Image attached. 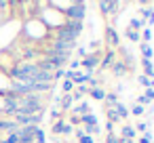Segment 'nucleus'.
<instances>
[{
  "instance_id": "obj_37",
  "label": "nucleus",
  "mask_w": 154,
  "mask_h": 143,
  "mask_svg": "<svg viewBox=\"0 0 154 143\" xmlns=\"http://www.w3.org/2000/svg\"><path fill=\"white\" fill-rule=\"evenodd\" d=\"M118 139H120V137H118ZM120 143H135V141H133V139H120Z\"/></svg>"
},
{
  "instance_id": "obj_21",
  "label": "nucleus",
  "mask_w": 154,
  "mask_h": 143,
  "mask_svg": "<svg viewBox=\"0 0 154 143\" xmlns=\"http://www.w3.org/2000/svg\"><path fill=\"white\" fill-rule=\"evenodd\" d=\"M139 46H141V55H143V59H150V57H152V49L148 46V42H141Z\"/></svg>"
},
{
  "instance_id": "obj_4",
  "label": "nucleus",
  "mask_w": 154,
  "mask_h": 143,
  "mask_svg": "<svg viewBox=\"0 0 154 143\" xmlns=\"http://www.w3.org/2000/svg\"><path fill=\"white\" fill-rule=\"evenodd\" d=\"M101 57H103V53H91V55H87V57L82 59V63H80V65L87 70V74H93V70H95V67H99Z\"/></svg>"
},
{
  "instance_id": "obj_39",
  "label": "nucleus",
  "mask_w": 154,
  "mask_h": 143,
  "mask_svg": "<svg viewBox=\"0 0 154 143\" xmlns=\"http://www.w3.org/2000/svg\"><path fill=\"white\" fill-rule=\"evenodd\" d=\"M139 2H141V4H146V2H148V0H139Z\"/></svg>"
},
{
  "instance_id": "obj_12",
  "label": "nucleus",
  "mask_w": 154,
  "mask_h": 143,
  "mask_svg": "<svg viewBox=\"0 0 154 143\" xmlns=\"http://www.w3.org/2000/svg\"><path fill=\"white\" fill-rule=\"evenodd\" d=\"M85 114H91V105L89 103H80V105H76L74 107V116H85Z\"/></svg>"
},
{
  "instance_id": "obj_23",
  "label": "nucleus",
  "mask_w": 154,
  "mask_h": 143,
  "mask_svg": "<svg viewBox=\"0 0 154 143\" xmlns=\"http://www.w3.org/2000/svg\"><path fill=\"white\" fill-rule=\"evenodd\" d=\"M137 80H139V84H141V86H146V88H150V84H152V80H150L148 76H143V74H141Z\"/></svg>"
},
{
  "instance_id": "obj_40",
  "label": "nucleus",
  "mask_w": 154,
  "mask_h": 143,
  "mask_svg": "<svg viewBox=\"0 0 154 143\" xmlns=\"http://www.w3.org/2000/svg\"><path fill=\"white\" fill-rule=\"evenodd\" d=\"M99 2H101V0H99Z\"/></svg>"
},
{
  "instance_id": "obj_38",
  "label": "nucleus",
  "mask_w": 154,
  "mask_h": 143,
  "mask_svg": "<svg viewBox=\"0 0 154 143\" xmlns=\"http://www.w3.org/2000/svg\"><path fill=\"white\" fill-rule=\"evenodd\" d=\"M72 4H85V0H72Z\"/></svg>"
},
{
  "instance_id": "obj_27",
  "label": "nucleus",
  "mask_w": 154,
  "mask_h": 143,
  "mask_svg": "<svg viewBox=\"0 0 154 143\" xmlns=\"http://www.w3.org/2000/svg\"><path fill=\"white\" fill-rule=\"evenodd\" d=\"M131 114H133V116H143V107L135 103V105H133V109H131Z\"/></svg>"
},
{
  "instance_id": "obj_19",
  "label": "nucleus",
  "mask_w": 154,
  "mask_h": 143,
  "mask_svg": "<svg viewBox=\"0 0 154 143\" xmlns=\"http://www.w3.org/2000/svg\"><path fill=\"white\" fill-rule=\"evenodd\" d=\"M125 36H127L131 42H139V36H141V34H139V32H133V30H125Z\"/></svg>"
},
{
  "instance_id": "obj_7",
  "label": "nucleus",
  "mask_w": 154,
  "mask_h": 143,
  "mask_svg": "<svg viewBox=\"0 0 154 143\" xmlns=\"http://www.w3.org/2000/svg\"><path fill=\"white\" fill-rule=\"evenodd\" d=\"M19 126H17V122L13 120V118H0V130H2L5 135L7 133H15Z\"/></svg>"
},
{
  "instance_id": "obj_29",
  "label": "nucleus",
  "mask_w": 154,
  "mask_h": 143,
  "mask_svg": "<svg viewBox=\"0 0 154 143\" xmlns=\"http://www.w3.org/2000/svg\"><path fill=\"white\" fill-rule=\"evenodd\" d=\"M146 103H150V99H148V97H146V95H141V97H139V99H137V105H141V107H143V105H146Z\"/></svg>"
},
{
  "instance_id": "obj_22",
  "label": "nucleus",
  "mask_w": 154,
  "mask_h": 143,
  "mask_svg": "<svg viewBox=\"0 0 154 143\" xmlns=\"http://www.w3.org/2000/svg\"><path fill=\"white\" fill-rule=\"evenodd\" d=\"M78 135V143H95V137L91 135H82V133H76Z\"/></svg>"
},
{
  "instance_id": "obj_9",
  "label": "nucleus",
  "mask_w": 154,
  "mask_h": 143,
  "mask_svg": "<svg viewBox=\"0 0 154 143\" xmlns=\"http://www.w3.org/2000/svg\"><path fill=\"white\" fill-rule=\"evenodd\" d=\"M127 72H129V65H125L122 61H114V63H112V74H114L116 78L127 76Z\"/></svg>"
},
{
  "instance_id": "obj_11",
  "label": "nucleus",
  "mask_w": 154,
  "mask_h": 143,
  "mask_svg": "<svg viewBox=\"0 0 154 143\" xmlns=\"http://www.w3.org/2000/svg\"><path fill=\"white\" fill-rule=\"evenodd\" d=\"M89 93H91V99H95V101H103V99H106V91H103V88H99V86L91 88Z\"/></svg>"
},
{
  "instance_id": "obj_16",
  "label": "nucleus",
  "mask_w": 154,
  "mask_h": 143,
  "mask_svg": "<svg viewBox=\"0 0 154 143\" xmlns=\"http://www.w3.org/2000/svg\"><path fill=\"white\" fill-rule=\"evenodd\" d=\"M63 128H66V122H63V120H57V122L51 126L53 135H63Z\"/></svg>"
},
{
  "instance_id": "obj_31",
  "label": "nucleus",
  "mask_w": 154,
  "mask_h": 143,
  "mask_svg": "<svg viewBox=\"0 0 154 143\" xmlns=\"http://www.w3.org/2000/svg\"><path fill=\"white\" fill-rule=\"evenodd\" d=\"M150 137H152V135H150V133H146V135L139 139V143H152V139H150Z\"/></svg>"
},
{
  "instance_id": "obj_5",
  "label": "nucleus",
  "mask_w": 154,
  "mask_h": 143,
  "mask_svg": "<svg viewBox=\"0 0 154 143\" xmlns=\"http://www.w3.org/2000/svg\"><path fill=\"white\" fill-rule=\"evenodd\" d=\"M55 53H59V55H72L74 53V49H76V42H66V40H53V46H51Z\"/></svg>"
},
{
  "instance_id": "obj_15",
  "label": "nucleus",
  "mask_w": 154,
  "mask_h": 143,
  "mask_svg": "<svg viewBox=\"0 0 154 143\" xmlns=\"http://www.w3.org/2000/svg\"><path fill=\"white\" fill-rule=\"evenodd\" d=\"M106 116H108V120L114 124V122H120V116H118V112L114 109V107H106Z\"/></svg>"
},
{
  "instance_id": "obj_3",
  "label": "nucleus",
  "mask_w": 154,
  "mask_h": 143,
  "mask_svg": "<svg viewBox=\"0 0 154 143\" xmlns=\"http://www.w3.org/2000/svg\"><path fill=\"white\" fill-rule=\"evenodd\" d=\"M85 13H87L85 4H68V7L63 9V15H66V19H70V21H82V19H85Z\"/></svg>"
},
{
  "instance_id": "obj_35",
  "label": "nucleus",
  "mask_w": 154,
  "mask_h": 143,
  "mask_svg": "<svg viewBox=\"0 0 154 143\" xmlns=\"http://www.w3.org/2000/svg\"><path fill=\"white\" fill-rule=\"evenodd\" d=\"M146 97H148L150 101H154V88H148V91H146Z\"/></svg>"
},
{
  "instance_id": "obj_30",
  "label": "nucleus",
  "mask_w": 154,
  "mask_h": 143,
  "mask_svg": "<svg viewBox=\"0 0 154 143\" xmlns=\"http://www.w3.org/2000/svg\"><path fill=\"white\" fill-rule=\"evenodd\" d=\"M137 130H141V133L146 135V130H148V124H146V122H137Z\"/></svg>"
},
{
  "instance_id": "obj_6",
  "label": "nucleus",
  "mask_w": 154,
  "mask_h": 143,
  "mask_svg": "<svg viewBox=\"0 0 154 143\" xmlns=\"http://www.w3.org/2000/svg\"><path fill=\"white\" fill-rule=\"evenodd\" d=\"M114 59H116V51H114V49H108V51H103V57H101L99 70H108V67H112Z\"/></svg>"
},
{
  "instance_id": "obj_14",
  "label": "nucleus",
  "mask_w": 154,
  "mask_h": 143,
  "mask_svg": "<svg viewBox=\"0 0 154 143\" xmlns=\"http://www.w3.org/2000/svg\"><path fill=\"white\" fill-rule=\"evenodd\" d=\"M80 122H82L85 126H97V118H95L93 114H85V116H80Z\"/></svg>"
},
{
  "instance_id": "obj_8",
  "label": "nucleus",
  "mask_w": 154,
  "mask_h": 143,
  "mask_svg": "<svg viewBox=\"0 0 154 143\" xmlns=\"http://www.w3.org/2000/svg\"><path fill=\"white\" fill-rule=\"evenodd\" d=\"M106 42L110 44V49H116V46L120 44L118 34H116V30H114V28H106Z\"/></svg>"
},
{
  "instance_id": "obj_33",
  "label": "nucleus",
  "mask_w": 154,
  "mask_h": 143,
  "mask_svg": "<svg viewBox=\"0 0 154 143\" xmlns=\"http://www.w3.org/2000/svg\"><path fill=\"white\" fill-rule=\"evenodd\" d=\"M150 38H152V34H150V30L146 28V30H143V42H148Z\"/></svg>"
},
{
  "instance_id": "obj_17",
  "label": "nucleus",
  "mask_w": 154,
  "mask_h": 143,
  "mask_svg": "<svg viewBox=\"0 0 154 143\" xmlns=\"http://www.w3.org/2000/svg\"><path fill=\"white\" fill-rule=\"evenodd\" d=\"M106 4H108V15H114L118 11V0H106Z\"/></svg>"
},
{
  "instance_id": "obj_32",
  "label": "nucleus",
  "mask_w": 154,
  "mask_h": 143,
  "mask_svg": "<svg viewBox=\"0 0 154 143\" xmlns=\"http://www.w3.org/2000/svg\"><path fill=\"white\" fill-rule=\"evenodd\" d=\"M70 122H72V124H74V126H78V124H80V118H78V116H74V114H72V116H70Z\"/></svg>"
},
{
  "instance_id": "obj_18",
  "label": "nucleus",
  "mask_w": 154,
  "mask_h": 143,
  "mask_svg": "<svg viewBox=\"0 0 154 143\" xmlns=\"http://www.w3.org/2000/svg\"><path fill=\"white\" fill-rule=\"evenodd\" d=\"M143 25H146V21H143V19H133V21H131V28H129V30H133V32H139V30H141Z\"/></svg>"
},
{
  "instance_id": "obj_25",
  "label": "nucleus",
  "mask_w": 154,
  "mask_h": 143,
  "mask_svg": "<svg viewBox=\"0 0 154 143\" xmlns=\"http://www.w3.org/2000/svg\"><path fill=\"white\" fill-rule=\"evenodd\" d=\"M63 91H66V95H70V93L74 91V82H72V80H66V82H63Z\"/></svg>"
},
{
  "instance_id": "obj_26",
  "label": "nucleus",
  "mask_w": 154,
  "mask_h": 143,
  "mask_svg": "<svg viewBox=\"0 0 154 143\" xmlns=\"http://www.w3.org/2000/svg\"><path fill=\"white\" fill-rule=\"evenodd\" d=\"M106 143H120V139H118L114 133H108V135H106Z\"/></svg>"
},
{
  "instance_id": "obj_13",
  "label": "nucleus",
  "mask_w": 154,
  "mask_h": 143,
  "mask_svg": "<svg viewBox=\"0 0 154 143\" xmlns=\"http://www.w3.org/2000/svg\"><path fill=\"white\" fill-rule=\"evenodd\" d=\"M120 139H135V128L131 124H125L122 126V133H120Z\"/></svg>"
},
{
  "instance_id": "obj_1",
  "label": "nucleus",
  "mask_w": 154,
  "mask_h": 143,
  "mask_svg": "<svg viewBox=\"0 0 154 143\" xmlns=\"http://www.w3.org/2000/svg\"><path fill=\"white\" fill-rule=\"evenodd\" d=\"M36 74H38V65H36V63H26V61L15 63V65L9 70V76H11L13 80H34Z\"/></svg>"
},
{
  "instance_id": "obj_28",
  "label": "nucleus",
  "mask_w": 154,
  "mask_h": 143,
  "mask_svg": "<svg viewBox=\"0 0 154 143\" xmlns=\"http://www.w3.org/2000/svg\"><path fill=\"white\" fill-rule=\"evenodd\" d=\"M99 11H101V15H108V4H106V0H101V2H99Z\"/></svg>"
},
{
  "instance_id": "obj_2",
  "label": "nucleus",
  "mask_w": 154,
  "mask_h": 143,
  "mask_svg": "<svg viewBox=\"0 0 154 143\" xmlns=\"http://www.w3.org/2000/svg\"><path fill=\"white\" fill-rule=\"evenodd\" d=\"M11 118L17 122V126H38L42 122V114H15Z\"/></svg>"
},
{
  "instance_id": "obj_34",
  "label": "nucleus",
  "mask_w": 154,
  "mask_h": 143,
  "mask_svg": "<svg viewBox=\"0 0 154 143\" xmlns=\"http://www.w3.org/2000/svg\"><path fill=\"white\" fill-rule=\"evenodd\" d=\"M72 133H74L72 124H66V128H63V135H72Z\"/></svg>"
},
{
  "instance_id": "obj_36",
  "label": "nucleus",
  "mask_w": 154,
  "mask_h": 143,
  "mask_svg": "<svg viewBox=\"0 0 154 143\" xmlns=\"http://www.w3.org/2000/svg\"><path fill=\"white\" fill-rule=\"evenodd\" d=\"M148 19H150V23H154V7L150 9V15H148Z\"/></svg>"
},
{
  "instance_id": "obj_20",
  "label": "nucleus",
  "mask_w": 154,
  "mask_h": 143,
  "mask_svg": "<svg viewBox=\"0 0 154 143\" xmlns=\"http://www.w3.org/2000/svg\"><path fill=\"white\" fill-rule=\"evenodd\" d=\"M114 109H116V112H118V116H120V120H122V118H127V116H129V109H127V107H125V105H122V103H116V105H114Z\"/></svg>"
},
{
  "instance_id": "obj_10",
  "label": "nucleus",
  "mask_w": 154,
  "mask_h": 143,
  "mask_svg": "<svg viewBox=\"0 0 154 143\" xmlns=\"http://www.w3.org/2000/svg\"><path fill=\"white\" fill-rule=\"evenodd\" d=\"M141 65H143V76H148L150 80L154 78V65L150 59H141Z\"/></svg>"
},
{
  "instance_id": "obj_24",
  "label": "nucleus",
  "mask_w": 154,
  "mask_h": 143,
  "mask_svg": "<svg viewBox=\"0 0 154 143\" xmlns=\"http://www.w3.org/2000/svg\"><path fill=\"white\" fill-rule=\"evenodd\" d=\"M61 101H63V103H61V107H63V109H68V107L72 105V101H74V99H72V93H70V95H66Z\"/></svg>"
}]
</instances>
